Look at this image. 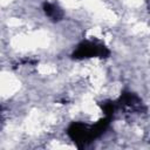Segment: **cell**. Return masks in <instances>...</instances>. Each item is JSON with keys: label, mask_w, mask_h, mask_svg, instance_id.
Wrapping results in <instances>:
<instances>
[{"label": "cell", "mask_w": 150, "mask_h": 150, "mask_svg": "<svg viewBox=\"0 0 150 150\" xmlns=\"http://www.w3.org/2000/svg\"><path fill=\"white\" fill-rule=\"evenodd\" d=\"M110 118L111 117L105 116L93 125L83 122H73L69 125L67 134L79 148H83L104 132L110 123Z\"/></svg>", "instance_id": "6da1fadb"}, {"label": "cell", "mask_w": 150, "mask_h": 150, "mask_svg": "<svg viewBox=\"0 0 150 150\" xmlns=\"http://www.w3.org/2000/svg\"><path fill=\"white\" fill-rule=\"evenodd\" d=\"M109 54L110 52L104 45L94 41H83L77 46L71 56L73 59L82 60L88 57H107Z\"/></svg>", "instance_id": "7a4b0ae2"}, {"label": "cell", "mask_w": 150, "mask_h": 150, "mask_svg": "<svg viewBox=\"0 0 150 150\" xmlns=\"http://www.w3.org/2000/svg\"><path fill=\"white\" fill-rule=\"evenodd\" d=\"M117 105H121V107H127V108H137L141 105V98L134 94V93H130V91H124L121 97L118 98V101L116 102Z\"/></svg>", "instance_id": "3957f363"}, {"label": "cell", "mask_w": 150, "mask_h": 150, "mask_svg": "<svg viewBox=\"0 0 150 150\" xmlns=\"http://www.w3.org/2000/svg\"><path fill=\"white\" fill-rule=\"evenodd\" d=\"M43 12L45 14L52 19L53 21H60L63 18V12L62 9L55 5V4H50V2H45L43 4Z\"/></svg>", "instance_id": "277c9868"}, {"label": "cell", "mask_w": 150, "mask_h": 150, "mask_svg": "<svg viewBox=\"0 0 150 150\" xmlns=\"http://www.w3.org/2000/svg\"><path fill=\"white\" fill-rule=\"evenodd\" d=\"M116 107H117L116 102H112V101H105L101 103L102 111L104 112V116H108V117H111L114 115Z\"/></svg>", "instance_id": "5b68a950"}]
</instances>
